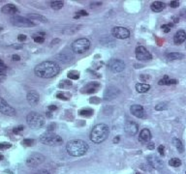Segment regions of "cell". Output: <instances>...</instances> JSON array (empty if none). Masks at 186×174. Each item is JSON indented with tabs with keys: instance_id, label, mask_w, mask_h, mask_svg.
I'll use <instances>...</instances> for the list:
<instances>
[{
	"instance_id": "484cf974",
	"label": "cell",
	"mask_w": 186,
	"mask_h": 174,
	"mask_svg": "<svg viewBox=\"0 0 186 174\" xmlns=\"http://www.w3.org/2000/svg\"><path fill=\"white\" fill-rule=\"evenodd\" d=\"M173 142L174 144V146H176V148L177 149V151L179 152V153H183L184 152V146H183V143H182L181 140L177 138H174L173 139Z\"/></svg>"
},
{
	"instance_id": "11a10c76",
	"label": "cell",
	"mask_w": 186,
	"mask_h": 174,
	"mask_svg": "<svg viewBox=\"0 0 186 174\" xmlns=\"http://www.w3.org/2000/svg\"><path fill=\"white\" fill-rule=\"evenodd\" d=\"M3 159H4V157H3L2 155H0V161H1V160H3Z\"/></svg>"
},
{
	"instance_id": "6da1fadb",
	"label": "cell",
	"mask_w": 186,
	"mask_h": 174,
	"mask_svg": "<svg viewBox=\"0 0 186 174\" xmlns=\"http://www.w3.org/2000/svg\"><path fill=\"white\" fill-rule=\"evenodd\" d=\"M59 72V66L53 61H44L38 64L34 69L35 75L42 79H50L57 76Z\"/></svg>"
},
{
	"instance_id": "d4e9b609",
	"label": "cell",
	"mask_w": 186,
	"mask_h": 174,
	"mask_svg": "<svg viewBox=\"0 0 186 174\" xmlns=\"http://www.w3.org/2000/svg\"><path fill=\"white\" fill-rule=\"evenodd\" d=\"M50 5L53 10L57 11V10H60L62 7L64 6V2L61 1V0H53V1L50 2Z\"/></svg>"
},
{
	"instance_id": "8992f818",
	"label": "cell",
	"mask_w": 186,
	"mask_h": 174,
	"mask_svg": "<svg viewBox=\"0 0 186 174\" xmlns=\"http://www.w3.org/2000/svg\"><path fill=\"white\" fill-rule=\"evenodd\" d=\"M90 41L86 38H81L74 41L72 43V50L74 51L75 53H83L85 52L86 50H89L90 47Z\"/></svg>"
},
{
	"instance_id": "d6a6232c",
	"label": "cell",
	"mask_w": 186,
	"mask_h": 174,
	"mask_svg": "<svg viewBox=\"0 0 186 174\" xmlns=\"http://www.w3.org/2000/svg\"><path fill=\"white\" fill-rule=\"evenodd\" d=\"M21 143H23V145H24V146H32L35 143V140L31 139V138H25L23 140Z\"/></svg>"
},
{
	"instance_id": "603a6c76",
	"label": "cell",
	"mask_w": 186,
	"mask_h": 174,
	"mask_svg": "<svg viewBox=\"0 0 186 174\" xmlns=\"http://www.w3.org/2000/svg\"><path fill=\"white\" fill-rule=\"evenodd\" d=\"M150 89V85L147 83H137L136 84V90L139 93H147Z\"/></svg>"
},
{
	"instance_id": "f546056e",
	"label": "cell",
	"mask_w": 186,
	"mask_h": 174,
	"mask_svg": "<svg viewBox=\"0 0 186 174\" xmlns=\"http://www.w3.org/2000/svg\"><path fill=\"white\" fill-rule=\"evenodd\" d=\"M68 77L71 79H79L80 77V74L77 72V71H70L68 73Z\"/></svg>"
},
{
	"instance_id": "9a60e30c",
	"label": "cell",
	"mask_w": 186,
	"mask_h": 174,
	"mask_svg": "<svg viewBox=\"0 0 186 174\" xmlns=\"http://www.w3.org/2000/svg\"><path fill=\"white\" fill-rule=\"evenodd\" d=\"M130 112L138 118H144L145 116V111L141 105H133L130 107Z\"/></svg>"
},
{
	"instance_id": "5bb4252c",
	"label": "cell",
	"mask_w": 186,
	"mask_h": 174,
	"mask_svg": "<svg viewBox=\"0 0 186 174\" xmlns=\"http://www.w3.org/2000/svg\"><path fill=\"white\" fill-rule=\"evenodd\" d=\"M120 93V90L115 86H109L106 89L104 93V98L106 101H111V100L115 99Z\"/></svg>"
},
{
	"instance_id": "7bdbcfd3",
	"label": "cell",
	"mask_w": 186,
	"mask_h": 174,
	"mask_svg": "<svg viewBox=\"0 0 186 174\" xmlns=\"http://www.w3.org/2000/svg\"><path fill=\"white\" fill-rule=\"evenodd\" d=\"M158 153L161 155V156H164V154H165V147H164V145H159Z\"/></svg>"
},
{
	"instance_id": "ee69618b",
	"label": "cell",
	"mask_w": 186,
	"mask_h": 174,
	"mask_svg": "<svg viewBox=\"0 0 186 174\" xmlns=\"http://www.w3.org/2000/svg\"><path fill=\"white\" fill-rule=\"evenodd\" d=\"M56 97L58 99H61V100H64V101H67L68 98H67V96H65L64 94H62V93H59V94H57L56 95Z\"/></svg>"
},
{
	"instance_id": "9f6ffc18",
	"label": "cell",
	"mask_w": 186,
	"mask_h": 174,
	"mask_svg": "<svg viewBox=\"0 0 186 174\" xmlns=\"http://www.w3.org/2000/svg\"><path fill=\"white\" fill-rule=\"evenodd\" d=\"M185 174H186V173H185Z\"/></svg>"
},
{
	"instance_id": "5b68a950",
	"label": "cell",
	"mask_w": 186,
	"mask_h": 174,
	"mask_svg": "<svg viewBox=\"0 0 186 174\" xmlns=\"http://www.w3.org/2000/svg\"><path fill=\"white\" fill-rule=\"evenodd\" d=\"M26 122L28 126L32 129L38 130L43 128L45 125V119L44 117L37 112H30L26 117Z\"/></svg>"
},
{
	"instance_id": "ffe728a7",
	"label": "cell",
	"mask_w": 186,
	"mask_h": 174,
	"mask_svg": "<svg viewBox=\"0 0 186 174\" xmlns=\"http://www.w3.org/2000/svg\"><path fill=\"white\" fill-rule=\"evenodd\" d=\"M1 12L6 15H15V14L19 13V9L14 4H6L2 7Z\"/></svg>"
},
{
	"instance_id": "7c38bea8",
	"label": "cell",
	"mask_w": 186,
	"mask_h": 174,
	"mask_svg": "<svg viewBox=\"0 0 186 174\" xmlns=\"http://www.w3.org/2000/svg\"><path fill=\"white\" fill-rule=\"evenodd\" d=\"M109 69L114 73H120L122 72L124 68H125V63L120 59H114L111 60L108 64Z\"/></svg>"
},
{
	"instance_id": "f1b7e54d",
	"label": "cell",
	"mask_w": 186,
	"mask_h": 174,
	"mask_svg": "<svg viewBox=\"0 0 186 174\" xmlns=\"http://www.w3.org/2000/svg\"><path fill=\"white\" fill-rule=\"evenodd\" d=\"M80 114H81L82 116H85V117H89L92 115V113H93V110L92 109H82V110H80Z\"/></svg>"
},
{
	"instance_id": "836d02e7",
	"label": "cell",
	"mask_w": 186,
	"mask_h": 174,
	"mask_svg": "<svg viewBox=\"0 0 186 174\" xmlns=\"http://www.w3.org/2000/svg\"><path fill=\"white\" fill-rule=\"evenodd\" d=\"M71 86H72V83H71V81H69V80H62L59 84L60 88H67Z\"/></svg>"
},
{
	"instance_id": "ac0fdd59",
	"label": "cell",
	"mask_w": 186,
	"mask_h": 174,
	"mask_svg": "<svg viewBox=\"0 0 186 174\" xmlns=\"http://www.w3.org/2000/svg\"><path fill=\"white\" fill-rule=\"evenodd\" d=\"M151 140V133L148 129L142 130L139 135V141L141 143H149Z\"/></svg>"
},
{
	"instance_id": "e0dca14e",
	"label": "cell",
	"mask_w": 186,
	"mask_h": 174,
	"mask_svg": "<svg viewBox=\"0 0 186 174\" xmlns=\"http://www.w3.org/2000/svg\"><path fill=\"white\" fill-rule=\"evenodd\" d=\"M26 99H27V102L30 106H36L37 103H39V100H40V96L39 94L37 93L36 91L34 90H31L29 91L27 95H26Z\"/></svg>"
},
{
	"instance_id": "d6986e66",
	"label": "cell",
	"mask_w": 186,
	"mask_h": 174,
	"mask_svg": "<svg viewBox=\"0 0 186 174\" xmlns=\"http://www.w3.org/2000/svg\"><path fill=\"white\" fill-rule=\"evenodd\" d=\"M99 87H100V84L98 82H89L82 88V92L85 94H93V93H95Z\"/></svg>"
},
{
	"instance_id": "52a82bcc",
	"label": "cell",
	"mask_w": 186,
	"mask_h": 174,
	"mask_svg": "<svg viewBox=\"0 0 186 174\" xmlns=\"http://www.w3.org/2000/svg\"><path fill=\"white\" fill-rule=\"evenodd\" d=\"M11 23L13 25L18 27H33L35 23L28 17H23L20 16H14L11 17Z\"/></svg>"
},
{
	"instance_id": "60d3db41",
	"label": "cell",
	"mask_w": 186,
	"mask_h": 174,
	"mask_svg": "<svg viewBox=\"0 0 186 174\" xmlns=\"http://www.w3.org/2000/svg\"><path fill=\"white\" fill-rule=\"evenodd\" d=\"M55 127H56V125L54 124V123L49 125V126H48V128H47V132H53V131L55 130Z\"/></svg>"
},
{
	"instance_id": "277c9868",
	"label": "cell",
	"mask_w": 186,
	"mask_h": 174,
	"mask_svg": "<svg viewBox=\"0 0 186 174\" xmlns=\"http://www.w3.org/2000/svg\"><path fill=\"white\" fill-rule=\"evenodd\" d=\"M40 141L43 144H46V145L55 146V145H60V144L63 143V139H62L60 135L54 134L53 132H47L45 134L41 135V136H40Z\"/></svg>"
},
{
	"instance_id": "e575fe53",
	"label": "cell",
	"mask_w": 186,
	"mask_h": 174,
	"mask_svg": "<svg viewBox=\"0 0 186 174\" xmlns=\"http://www.w3.org/2000/svg\"><path fill=\"white\" fill-rule=\"evenodd\" d=\"M6 74H7V69L0 68V82H2L6 79Z\"/></svg>"
},
{
	"instance_id": "f35d334b",
	"label": "cell",
	"mask_w": 186,
	"mask_h": 174,
	"mask_svg": "<svg viewBox=\"0 0 186 174\" xmlns=\"http://www.w3.org/2000/svg\"><path fill=\"white\" fill-rule=\"evenodd\" d=\"M23 129H24V127L23 126H18V127H16V128H14V130H13V133L14 134H20V132H23Z\"/></svg>"
},
{
	"instance_id": "83f0119b",
	"label": "cell",
	"mask_w": 186,
	"mask_h": 174,
	"mask_svg": "<svg viewBox=\"0 0 186 174\" xmlns=\"http://www.w3.org/2000/svg\"><path fill=\"white\" fill-rule=\"evenodd\" d=\"M169 165L173 167H178L181 165V161L178 158H173L169 161Z\"/></svg>"
},
{
	"instance_id": "d590c367",
	"label": "cell",
	"mask_w": 186,
	"mask_h": 174,
	"mask_svg": "<svg viewBox=\"0 0 186 174\" xmlns=\"http://www.w3.org/2000/svg\"><path fill=\"white\" fill-rule=\"evenodd\" d=\"M12 147V144L9 142H0V150H6Z\"/></svg>"
},
{
	"instance_id": "c3c4849f",
	"label": "cell",
	"mask_w": 186,
	"mask_h": 174,
	"mask_svg": "<svg viewBox=\"0 0 186 174\" xmlns=\"http://www.w3.org/2000/svg\"><path fill=\"white\" fill-rule=\"evenodd\" d=\"M12 59H13L14 61H19V60H20V57L18 54H14L13 56H12Z\"/></svg>"
},
{
	"instance_id": "f6af8a7d",
	"label": "cell",
	"mask_w": 186,
	"mask_h": 174,
	"mask_svg": "<svg viewBox=\"0 0 186 174\" xmlns=\"http://www.w3.org/2000/svg\"><path fill=\"white\" fill-rule=\"evenodd\" d=\"M18 40H19L20 42H23V41L26 40V36L23 34H20L19 36H18Z\"/></svg>"
},
{
	"instance_id": "1f68e13d",
	"label": "cell",
	"mask_w": 186,
	"mask_h": 174,
	"mask_svg": "<svg viewBox=\"0 0 186 174\" xmlns=\"http://www.w3.org/2000/svg\"><path fill=\"white\" fill-rule=\"evenodd\" d=\"M167 108H168V106L165 103H158V105H156V106H155V110H157V111L166 110Z\"/></svg>"
},
{
	"instance_id": "f5cc1de1",
	"label": "cell",
	"mask_w": 186,
	"mask_h": 174,
	"mask_svg": "<svg viewBox=\"0 0 186 174\" xmlns=\"http://www.w3.org/2000/svg\"><path fill=\"white\" fill-rule=\"evenodd\" d=\"M37 174H50L47 170H40V171Z\"/></svg>"
},
{
	"instance_id": "f907efd6",
	"label": "cell",
	"mask_w": 186,
	"mask_h": 174,
	"mask_svg": "<svg viewBox=\"0 0 186 174\" xmlns=\"http://www.w3.org/2000/svg\"><path fill=\"white\" fill-rule=\"evenodd\" d=\"M49 109L50 111H53V110H56L57 109V106H49Z\"/></svg>"
},
{
	"instance_id": "74e56055",
	"label": "cell",
	"mask_w": 186,
	"mask_h": 174,
	"mask_svg": "<svg viewBox=\"0 0 186 174\" xmlns=\"http://www.w3.org/2000/svg\"><path fill=\"white\" fill-rule=\"evenodd\" d=\"M87 16V12L85 10H82V11H79V12H77V15L75 16V18H79L80 17H86Z\"/></svg>"
},
{
	"instance_id": "ba28073f",
	"label": "cell",
	"mask_w": 186,
	"mask_h": 174,
	"mask_svg": "<svg viewBox=\"0 0 186 174\" xmlns=\"http://www.w3.org/2000/svg\"><path fill=\"white\" fill-rule=\"evenodd\" d=\"M45 156L40 153H34L30 155L27 159H26V165L29 167L33 168V167H37L38 165L43 164L45 162Z\"/></svg>"
},
{
	"instance_id": "ab89813d",
	"label": "cell",
	"mask_w": 186,
	"mask_h": 174,
	"mask_svg": "<svg viewBox=\"0 0 186 174\" xmlns=\"http://www.w3.org/2000/svg\"><path fill=\"white\" fill-rule=\"evenodd\" d=\"M33 39L36 43H44V41H45V38H44L43 36H34L33 37Z\"/></svg>"
},
{
	"instance_id": "30bf717a",
	"label": "cell",
	"mask_w": 186,
	"mask_h": 174,
	"mask_svg": "<svg viewBox=\"0 0 186 174\" xmlns=\"http://www.w3.org/2000/svg\"><path fill=\"white\" fill-rule=\"evenodd\" d=\"M0 112L7 116H15L17 114L16 109L11 106L3 98L0 97Z\"/></svg>"
},
{
	"instance_id": "4dcf8cb0",
	"label": "cell",
	"mask_w": 186,
	"mask_h": 174,
	"mask_svg": "<svg viewBox=\"0 0 186 174\" xmlns=\"http://www.w3.org/2000/svg\"><path fill=\"white\" fill-rule=\"evenodd\" d=\"M61 54L64 55V57L59 56L60 59H61V62H63V63H66V62L70 61V60H72V59H73V56L69 52H66V55H65V53H61Z\"/></svg>"
},
{
	"instance_id": "4316f807",
	"label": "cell",
	"mask_w": 186,
	"mask_h": 174,
	"mask_svg": "<svg viewBox=\"0 0 186 174\" xmlns=\"http://www.w3.org/2000/svg\"><path fill=\"white\" fill-rule=\"evenodd\" d=\"M182 57H183V55H182L181 53H178V52H170L167 54V58L171 61L178 60V59H181Z\"/></svg>"
},
{
	"instance_id": "7a4b0ae2",
	"label": "cell",
	"mask_w": 186,
	"mask_h": 174,
	"mask_svg": "<svg viewBox=\"0 0 186 174\" xmlns=\"http://www.w3.org/2000/svg\"><path fill=\"white\" fill-rule=\"evenodd\" d=\"M88 144L85 140L82 139H74L70 140L66 144V150L67 153L73 157H81L83 156L87 150H88Z\"/></svg>"
},
{
	"instance_id": "2e32d148",
	"label": "cell",
	"mask_w": 186,
	"mask_h": 174,
	"mask_svg": "<svg viewBox=\"0 0 186 174\" xmlns=\"http://www.w3.org/2000/svg\"><path fill=\"white\" fill-rule=\"evenodd\" d=\"M147 161H148L149 165H150L152 168H154V169H161L163 167V162H162V161L159 160V159L156 157V156H154V155L148 156L147 157Z\"/></svg>"
},
{
	"instance_id": "4fadbf2b",
	"label": "cell",
	"mask_w": 186,
	"mask_h": 174,
	"mask_svg": "<svg viewBox=\"0 0 186 174\" xmlns=\"http://www.w3.org/2000/svg\"><path fill=\"white\" fill-rule=\"evenodd\" d=\"M124 130H125V133L127 135L134 136L139 132V125L134 121H127L124 125Z\"/></svg>"
},
{
	"instance_id": "8d00e7d4",
	"label": "cell",
	"mask_w": 186,
	"mask_h": 174,
	"mask_svg": "<svg viewBox=\"0 0 186 174\" xmlns=\"http://www.w3.org/2000/svg\"><path fill=\"white\" fill-rule=\"evenodd\" d=\"M173 26H174V24H173V23H169V24H164V25H162L161 28L164 30V32L168 33V32H170L171 28H172Z\"/></svg>"
},
{
	"instance_id": "bcb514c9",
	"label": "cell",
	"mask_w": 186,
	"mask_h": 174,
	"mask_svg": "<svg viewBox=\"0 0 186 174\" xmlns=\"http://www.w3.org/2000/svg\"><path fill=\"white\" fill-rule=\"evenodd\" d=\"M89 102H90V103H100V100H99V98L93 97V98H91V99L89 100Z\"/></svg>"
},
{
	"instance_id": "8fae6325",
	"label": "cell",
	"mask_w": 186,
	"mask_h": 174,
	"mask_svg": "<svg viewBox=\"0 0 186 174\" xmlns=\"http://www.w3.org/2000/svg\"><path fill=\"white\" fill-rule=\"evenodd\" d=\"M135 53H136V57L138 58V60L141 61H149L152 59V55L149 51L145 49L144 47H138L136 50H135Z\"/></svg>"
},
{
	"instance_id": "9c48e42d",
	"label": "cell",
	"mask_w": 186,
	"mask_h": 174,
	"mask_svg": "<svg viewBox=\"0 0 186 174\" xmlns=\"http://www.w3.org/2000/svg\"><path fill=\"white\" fill-rule=\"evenodd\" d=\"M112 35L116 39H127L130 36V31L125 27L122 26H115L112 29Z\"/></svg>"
},
{
	"instance_id": "816d5d0a",
	"label": "cell",
	"mask_w": 186,
	"mask_h": 174,
	"mask_svg": "<svg viewBox=\"0 0 186 174\" xmlns=\"http://www.w3.org/2000/svg\"><path fill=\"white\" fill-rule=\"evenodd\" d=\"M119 140H120V136H115V139H114V143H117L118 141H119Z\"/></svg>"
},
{
	"instance_id": "681fc988",
	"label": "cell",
	"mask_w": 186,
	"mask_h": 174,
	"mask_svg": "<svg viewBox=\"0 0 186 174\" xmlns=\"http://www.w3.org/2000/svg\"><path fill=\"white\" fill-rule=\"evenodd\" d=\"M0 68H4V69H7V66L4 64V62H3L1 59H0Z\"/></svg>"
},
{
	"instance_id": "b9f144b4",
	"label": "cell",
	"mask_w": 186,
	"mask_h": 174,
	"mask_svg": "<svg viewBox=\"0 0 186 174\" xmlns=\"http://www.w3.org/2000/svg\"><path fill=\"white\" fill-rule=\"evenodd\" d=\"M170 6L172 7V8H177V7L179 6V2L177 1V0H174V1H171Z\"/></svg>"
},
{
	"instance_id": "db71d44e",
	"label": "cell",
	"mask_w": 186,
	"mask_h": 174,
	"mask_svg": "<svg viewBox=\"0 0 186 174\" xmlns=\"http://www.w3.org/2000/svg\"><path fill=\"white\" fill-rule=\"evenodd\" d=\"M46 114H47V116H48V117H52V113H50V112H47Z\"/></svg>"
},
{
	"instance_id": "3957f363",
	"label": "cell",
	"mask_w": 186,
	"mask_h": 174,
	"mask_svg": "<svg viewBox=\"0 0 186 174\" xmlns=\"http://www.w3.org/2000/svg\"><path fill=\"white\" fill-rule=\"evenodd\" d=\"M110 134V129L106 124H97L91 131L90 139L94 143H102L105 141Z\"/></svg>"
},
{
	"instance_id": "7402d4cb",
	"label": "cell",
	"mask_w": 186,
	"mask_h": 174,
	"mask_svg": "<svg viewBox=\"0 0 186 174\" xmlns=\"http://www.w3.org/2000/svg\"><path fill=\"white\" fill-rule=\"evenodd\" d=\"M151 10L153 12H156V13H159V12H162V11L165 9V3L162 2V1H154L151 4Z\"/></svg>"
},
{
	"instance_id": "7dc6e473",
	"label": "cell",
	"mask_w": 186,
	"mask_h": 174,
	"mask_svg": "<svg viewBox=\"0 0 186 174\" xmlns=\"http://www.w3.org/2000/svg\"><path fill=\"white\" fill-rule=\"evenodd\" d=\"M154 142H149L148 143V145H147V149L148 150H153L154 149Z\"/></svg>"
},
{
	"instance_id": "44dd1931",
	"label": "cell",
	"mask_w": 186,
	"mask_h": 174,
	"mask_svg": "<svg viewBox=\"0 0 186 174\" xmlns=\"http://www.w3.org/2000/svg\"><path fill=\"white\" fill-rule=\"evenodd\" d=\"M186 40V32L184 30H178L174 37V42L176 45H180Z\"/></svg>"
},
{
	"instance_id": "cb8c5ba5",
	"label": "cell",
	"mask_w": 186,
	"mask_h": 174,
	"mask_svg": "<svg viewBox=\"0 0 186 174\" xmlns=\"http://www.w3.org/2000/svg\"><path fill=\"white\" fill-rule=\"evenodd\" d=\"M28 18L30 20H39V21H42V23H47V21H48V20H47L45 17H43L41 15H38V14H29Z\"/></svg>"
}]
</instances>
